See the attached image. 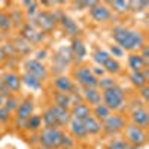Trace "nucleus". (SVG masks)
I'll return each instance as SVG.
<instances>
[{
  "label": "nucleus",
  "instance_id": "1",
  "mask_svg": "<svg viewBox=\"0 0 149 149\" xmlns=\"http://www.w3.org/2000/svg\"><path fill=\"white\" fill-rule=\"evenodd\" d=\"M112 39L115 45H118L121 49L125 52H139L140 49L148 43L146 36L143 31L136 30V29H128L124 26H118L112 29Z\"/></svg>",
  "mask_w": 149,
  "mask_h": 149
},
{
  "label": "nucleus",
  "instance_id": "2",
  "mask_svg": "<svg viewBox=\"0 0 149 149\" xmlns=\"http://www.w3.org/2000/svg\"><path fill=\"white\" fill-rule=\"evenodd\" d=\"M102 103L113 113H119L127 106V94L122 86L115 85L109 90L102 91Z\"/></svg>",
  "mask_w": 149,
  "mask_h": 149
},
{
  "label": "nucleus",
  "instance_id": "3",
  "mask_svg": "<svg viewBox=\"0 0 149 149\" xmlns=\"http://www.w3.org/2000/svg\"><path fill=\"white\" fill-rule=\"evenodd\" d=\"M58 22H60V14L52 9H40L33 21L34 26L45 34H49L55 29H58Z\"/></svg>",
  "mask_w": 149,
  "mask_h": 149
},
{
  "label": "nucleus",
  "instance_id": "4",
  "mask_svg": "<svg viewBox=\"0 0 149 149\" xmlns=\"http://www.w3.org/2000/svg\"><path fill=\"white\" fill-rule=\"evenodd\" d=\"M72 79L81 88H97V84H98V79L91 72V66L86 63L78 64L72 70Z\"/></svg>",
  "mask_w": 149,
  "mask_h": 149
},
{
  "label": "nucleus",
  "instance_id": "5",
  "mask_svg": "<svg viewBox=\"0 0 149 149\" xmlns=\"http://www.w3.org/2000/svg\"><path fill=\"white\" fill-rule=\"evenodd\" d=\"M34 109H36V104H34L33 95H26L22 100H19L18 109L14 113V118H15V122H17V128H19V131H24L26 121L34 113Z\"/></svg>",
  "mask_w": 149,
  "mask_h": 149
},
{
  "label": "nucleus",
  "instance_id": "6",
  "mask_svg": "<svg viewBox=\"0 0 149 149\" xmlns=\"http://www.w3.org/2000/svg\"><path fill=\"white\" fill-rule=\"evenodd\" d=\"M122 134H124L122 139L128 145L134 146V148L142 149L143 146L148 145V131L145 128L136 127V125H133V124H127L124 131H122Z\"/></svg>",
  "mask_w": 149,
  "mask_h": 149
},
{
  "label": "nucleus",
  "instance_id": "7",
  "mask_svg": "<svg viewBox=\"0 0 149 149\" xmlns=\"http://www.w3.org/2000/svg\"><path fill=\"white\" fill-rule=\"evenodd\" d=\"M63 133L64 131L61 128H42L37 133V145L49 149H58L61 146Z\"/></svg>",
  "mask_w": 149,
  "mask_h": 149
},
{
  "label": "nucleus",
  "instance_id": "8",
  "mask_svg": "<svg viewBox=\"0 0 149 149\" xmlns=\"http://www.w3.org/2000/svg\"><path fill=\"white\" fill-rule=\"evenodd\" d=\"M128 122H127L125 118H124V115H121V113H112L106 121L102 122V130H103L102 133L110 136V137H116L119 133L124 131V128H125Z\"/></svg>",
  "mask_w": 149,
  "mask_h": 149
},
{
  "label": "nucleus",
  "instance_id": "9",
  "mask_svg": "<svg viewBox=\"0 0 149 149\" xmlns=\"http://www.w3.org/2000/svg\"><path fill=\"white\" fill-rule=\"evenodd\" d=\"M22 69H24V73H29L42 82L49 78L48 67L43 63H40V61H37L36 58H26L22 63Z\"/></svg>",
  "mask_w": 149,
  "mask_h": 149
},
{
  "label": "nucleus",
  "instance_id": "10",
  "mask_svg": "<svg viewBox=\"0 0 149 149\" xmlns=\"http://www.w3.org/2000/svg\"><path fill=\"white\" fill-rule=\"evenodd\" d=\"M88 12H90L91 19L97 24H107V22H112L115 18V14L110 10V8L102 2H97L93 8L88 9Z\"/></svg>",
  "mask_w": 149,
  "mask_h": 149
},
{
  "label": "nucleus",
  "instance_id": "11",
  "mask_svg": "<svg viewBox=\"0 0 149 149\" xmlns=\"http://www.w3.org/2000/svg\"><path fill=\"white\" fill-rule=\"evenodd\" d=\"M19 31H21V37L26 42H29L30 45H42L45 42L46 34L43 31H40L33 22H26Z\"/></svg>",
  "mask_w": 149,
  "mask_h": 149
},
{
  "label": "nucleus",
  "instance_id": "12",
  "mask_svg": "<svg viewBox=\"0 0 149 149\" xmlns=\"http://www.w3.org/2000/svg\"><path fill=\"white\" fill-rule=\"evenodd\" d=\"M52 86L55 93H61V94H76L78 91L76 90L78 85L67 74H57L52 81Z\"/></svg>",
  "mask_w": 149,
  "mask_h": 149
},
{
  "label": "nucleus",
  "instance_id": "13",
  "mask_svg": "<svg viewBox=\"0 0 149 149\" xmlns=\"http://www.w3.org/2000/svg\"><path fill=\"white\" fill-rule=\"evenodd\" d=\"M0 78H2L3 84L9 88V91L12 94L18 95L21 93V86H22V82H21V74L14 72V70H8V72H3L0 74Z\"/></svg>",
  "mask_w": 149,
  "mask_h": 149
},
{
  "label": "nucleus",
  "instance_id": "14",
  "mask_svg": "<svg viewBox=\"0 0 149 149\" xmlns=\"http://www.w3.org/2000/svg\"><path fill=\"white\" fill-rule=\"evenodd\" d=\"M130 124L140 128H148L149 125V113L146 110V106H137L131 110L130 113Z\"/></svg>",
  "mask_w": 149,
  "mask_h": 149
},
{
  "label": "nucleus",
  "instance_id": "15",
  "mask_svg": "<svg viewBox=\"0 0 149 149\" xmlns=\"http://www.w3.org/2000/svg\"><path fill=\"white\" fill-rule=\"evenodd\" d=\"M58 27H61L66 34L72 36V39H74V37H79V34L82 33L79 24L74 21L73 18H70L69 15L66 14H60V22H58Z\"/></svg>",
  "mask_w": 149,
  "mask_h": 149
},
{
  "label": "nucleus",
  "instance_id": "16",
  "mask_svg": "<svg viewBox=\"0 0 149 149\" xmlns=\"http://www.w3.org/2000/svg\"><path fill=\"white\" fill-rule=\"evenodd\" d=\"M70 52H72V57H73L74 63H78V64L84 63L86 54H88V49H86V45H85V42L81 39V37H74V39H72Z\"/></svg>",
  "mask_w": 149,
  "mask_h": 149
},
{
  "label": "nucleus",
  "instance_id": "17",
  "mask_svg": "<svg viewBox=\"0 0 149 149\" xmlns=\"http://www.w3.org/2000/svg\"><path fill=\"white\" fill-rule=\"evenodd\" d=\"M81 98L85 104H88L90 107H94L102 103V91L98 88H82Z\"/></svg>",
  "mask_w": 149,
  "mask_h": 149
},
{
  "label": "nucleus",
  "instance_id": "18",
  "mask_svg": "<svg viewBox=\"0 0 149 149\" xmlns=\"http://www.w3.org/2000/svg\"><path fill=\"white\" fill-rule=\"evenodd\" d=\"M51 107L54 116L57 118L58 121V125L60 128H66L69 125V122L72 121V116H70V109H64V107H60V106H55V104H49Z\"/></svg>",
  "mask_w": 149,
  "mask_h": 149
},
{
  "label": "nucleus",
  "instance_id": "19",
  "mask_svg": "<svg viewBox=\"0 0 149 149\" xmlns=\"http://www.w3.org/2000/svg\"><path fill=\"white\" fill-rule=\"evenodd\" d=\"M70 116L72 119H76V121H85L88 116H91V107L85 104L84 102L76 103L70 107Z\"/></svg>",
  "mask_w": 149,
  "mask_h": 149
},
{
  "label": "nucleus",
  "instance_id": "20",
  "mask_svg": "<svg viewBox=\"0 0 149 149\" xmlns=\"http://www.w3.org/2000/svg\"><path fill=\"white\" fill-rule=\"evenodd\" d=\"M127 64H128V69L131 70V73L134 72H143L148 69V61L143 60L139 52H131L128 54L127 57Z\"/></svg>",
  "mask_w": 149,
  "mask_h": 149
},
{
  "label": "nucleus",
  "instance_id": "21",
  "mask_svg": "<svg viewBox=\"0 0 149 149\" xmlns=\"http://www.w3.org/2000/svg\"><path fill=\"white\" fill-rule=\"evenodd\" d=\"M78 95L76 94H61V93H54L52 94V104L60 106V107H64V109H70L73 104H76V100L74 97Z\"/></svg>",
  "mask_w": 149,
  "mask_h": 149
},
{
  "label": "nucleus",
  "instance_id": "22",
  "mask_svg": "<svg viewBox=\"0 0 149 149\" xmlns=\"http://www.w3.org/2000/svg\"><path fill=\"white\" fill-rule=\"evenodd\" d=\"M69 134L74 140H82V139H86L88 137V134H86V130L84 127V122L82 121H76V119H72L69 122Z\"/></svg>",
  "mask_w": 149,
  "mask_h": 149
},
{
  "label": "nucleus",
  "instance_id": "23",
  "mask_svg": "<svg viewBox=\"0 0 149 149\" xmlns=\"http://www.w3.org/2000/svg\"><path fill=\"white\" fill-rule=\"evenodd\" d=\"M130 82L134 88L142 90L145 86H148V69L143 70V72H134V73H130Z\"/></svg>",
  "mask_w": 149,
  "mask_h": 149
},
{
  "label": "nucleus",
  "instance_id": "24",
  "mask_svg": "<svg viewBox=\"0 0 149 149\" xmlns=\"http://www.w3.org/2000/svg\"><path fill=\"white\" fill-rule=\"evenodd\" d=\"M42 128H43V124H42V116L39 113H33L26 121V125H24V130L29 133H33V134H37Z\"/></svg>",
  "mask_w": 149,
  "mask_h": 149
},
{
  "label": "nucleus",
  "instance_id": "25",
  "mask_svg": "<svg viewBox=\"0 0 149 149\" xmlns=\"http://www.w3.org/2000/svg\"><path fill=\"white\" fill-rule=\"evenodd\" d=\"M14 30V24H12V18L9 15L8 9H0V36L2 34H9Z\"/></svg>",
  "mask_w": 149,
  "mask_h": 149
},
{
  "label": "nucleus",
  "instance_id": "26",
  "mask_svg": "<svg viewBox=\"0 0 149 149\" xmlns=\"http://www.w3.org/2000/svg\"><path fill=\"white\" fill-rule=\"evenodd\" d=\"M82 122H84V127H85L86 134H88V136H98V134H102V131H103L102 130V122H98L93 115L88 116Z\"/></svg>",
  "mask_w": 149,
  "mask_h": 149
},
{
  "label": "nucleus",
  "instance_id": "27",
  "mask_svg": "<svg viewBox=\"0 0 149 149\" xmlns=\"http://www.w3.org/2000/svg\"><path fill=\"white\" fill-rule=\"evenodd\" d=\"M9 15L12 18V24H14V29L21 30L24 27V24L27 22V18L24 15V10L21 8H14L9 10Z\"/></svg>",
  "mask_w": 149,
  "mask_h": 149
},
{
  "label": "nucleus",
  "instance_id": "28",
  "mask_svg": "<svg viewBox=\"0 0 149 149\" xmlns=\"http://www.w3.org/2000/svg\"><path fill=\"white\" fill-rule=\"evenodd\" d=\"M22 8V10H24V15H26V18H30L31 21H34V18H36V15L39 14V8H40V3L39 2H21L19 3Z\"/></svg>",
  "mask_w": 149,
  "mask_h": 149
},
{
  "label": "nucleus",
  "instance_id": "29",
  "mask_svg": "<svg viewBox=\"0 0 149 149\" xmlns=\"http://www.w3.org/2000/svg\"><path fill=\"white\" fill-rule=\"evenodd\" d=\"M42 124H43V128H60V125H58V121H57V118L54 116V113H52V110H51V107H45V110L42 112Z\"/></svg>",
  "mask_w": 149,
  "mask_h": 149
},
{
  "label": "nucleus",
  "instance_id": "30",
  "mask_svg": "<svg viewBox=\"0 0 149 149\" xmlns=\"http://www.w3.org/2000/svg\"><path fill=\"white\" fill-rule=\"evenodd\" d=\"M21 82L26 85L27 88H30L31 91H39V90L43 88V82L39 81L37 78H34V76H31V74H29V73L21 74Z\"/></svg>",
  "mask_w": 149,
  "mask_h": 149
},
{
  "label": "nucleus",
  "instance_id": "31",
  "mask_svg": "<svg viewBox=\"0 0 149 149\" xmlns=\"http://www.w3.org/2000/svg\"><path fill=\"white\" fill-rule=\"evenodd\" d=\"M103 69H104L106 74H109V76H113V78L124 72L122 64L119 63V60H115V58H112V57H110V60L107 61V63L103 66Z\"/></svg>",
  "mask_w": 149,
  "mask_h": 149
},
{
  "label": "nucleus",
  "instance_id": "32",
  "mask_svg": "<svg viewBox=\"0 0 149 149\" xmlns=\"http://www.w3.org/2000/svg\"><path fill=\"white\" fill-rule=\"evenodd\" d=\"M93 60H94L95 66H100V67H103V66L107 63V61L110 60V55H109V52L106 51V49L95 46V48L93 49Z\"/></svg>",
  "mask_w": 149,
  "mask_h": 149
},
{
  "label": "nucleus",
  "instance_id": "33",
  "mask_svg": "<svg viewBox=\"0 0 149 149\" xmlns=\"http://www.w3.org/2000/svg\"><path fill=\"white\" fill-rule=\"evenodd\" d=\"M110 10L113 12V14H119V15H127L130 12V5L128 2H125V0H115V2H107L106 3Z\"/></svg>",
  "mask_w": 149,
  "mask_h": 149
},
{
  "label": "nucleus",
  "instance_id": "34",
  "mask_svg": "<svg viewBox=\"0 0 149 149\" xmlns=\"http://www.w3.org/2000/svg\"><path fill=\"white\" fill-rule=\"evenodd\" d=\"M113 112H110L103 103H100V104H97V106H94V107H91V115L98 121V122H103V121H106Z\"/></svg>",
  "mask_w": 149,
  "mask_h": 149
},
{
  "label": "nucleus",
  "instance_id": "35",
  "mask_svg": "<svg viewBox=\"0 0 149 149\" xmlns=\"http://www.w3.org/2000/svg\"><path fill=\"white\" fill-rule=\"evenodd\" d=\"M115 85H118L116 79H115L113 76H109V74H106V76H103V78L98 79L97 88L100 90V91H104V90H109V88H112V86H115Z\"/></svg>",
  "mask_w": 149,
  "mask_h": 149
},
{
  "label": "nucleus",
  "instance_id": "36",
  "mask_svg": "<svg viewBox=\"0 0 149 149\" xmlns=\"http://www.w3.org/2000/svg\"><path fill=\"white\" fill-rule=\"evenodd\" d=\"M127 148H128V143L122 137H112L106 145V149H127Z\"/></svg>",
  "mask_w": 149,
  "mask_h": 149
},
{
  "label": "nucleus",
  "instance_id": "37",
  "mask_svg": "<svg viewBox=\"0 0 149 149\" xmlns=\"http://www.w3.org/2000/svg\"><path fill=\"white\" fill-rule=\"evenodd\" d=\"M18 104H19V98H18V95H10V97H8V98H5V107L10 112L12 115L17 112V109H18Z\"/></svg>",
  "mask_w": 149,
  "mask_h": 149
},
{
  "label": "nucleus",
  "instance_id": "38",
  "mask_svg": "<svg viewBox=\"0 0 149 149\" xmlns=\"http://www.w3.org/2000/svg\"><path fill=\"white\" fill-rule=\"evenodd\" d=\"M12 119H14V115H12V113H10V112H9L5 106L0 107V125H2L3 128H5V127H8V125H10Z\"/></svg>",
  "mask_w": 149,
  "mask_h": 149
},
{
  "label": "nucleus",
  "instance_id": "39",
  "mask_svg": "<svg viewBox=\"0 0 149 149\" xmlns=\"http://www.w3.org/2000/svg\"><path fill=\"white\" fill-rule=\"evenodd\" d=\"M130 5V12H134V14H139V12H143L149 8V2H142V0H137V2H128Z\"/></svg>",
  "mask_w": 149,
  "mask_h": 149
},
{
  "label": "nucleus",
  "instance_id": "40",
  "mask_svg": "<svg viewBox=\"0 0 149 149\" xmlns=\"http://www.w3.org/2000/svg\"><path fill=\"white\" fill-rule=\"evenodd\" d=\"M109 55L112 57V58H115V60H119V58H124L125 57V51L124 49H121L118 45H115V43H110L109 45Z\"/></svg>",
  "mask_w": 149,
  "mask_h": 149
},
{
  "label": "nucleus",
  "instance_id": "41",
  "mask_svg": "<svg viewBox=\"0 0 149 149\" xmlns=\"http://www.w3.org/2000/svg\"><path fill=\"white\" fill-rule=\"evenodd\" d=\"M61 146H64V148H74V146H76V140H74L69 133H63V137H61Z\"/></svg>",
  "mask_w": 149,
  "mask_h": 149
},
{
  "label": "nucleus",
  "instance_id": "42",
  "mask_svg": "<svg viewBox=\"0 0 149 149\" xmlns=\"http://www.w3.org/2000/svg\"><path fill=\"white\" fill-rule=\"evenodd\" d=\"M91 72H93V74H94V76H95L97 79H100V78L106 76L104 69H103V67H100V66H91Z\"/></svg>",
  "mask_w": 149,
  "mask_h": 149
},
{
  "label": "nucleus",
  "instance_id": "43",
  "mask_svg": "<svg viewBox=\"0 0 149 149\" xmlns=\"http://www.w3.org/2000/svg\"><path fill=\"white\" fill-rule=\"evenodd\" d=\"M139 95H140V98H142V103L146 106L148 98H149V86H145V88L139 90Z\"/></svg>",
  "mask_w": 149,
  "mask_h": 149
},
{
  "label": "nucleus",
  "instance_id": "44",
  "mask_svg": "<svg viewBox=\"0 0 149 149\" xmlns=\"http://www.w3.org/2000/svg\"><path fill=\"white\" fill-rule=\"evenodd\" d=\"M48 58V51H46V48H40L39 51L36 52V60L37 61H40V63H43V60Z\"/></svg>",
  "mask_w": 149,
  "mask_h": 149
},
{
  "label": "nucleus",
  "instance_id": "45",
  "mask_svg": "<svg viewBox=\"0 0 149 149\" xmlns=\"http://www.w3.org/2000/svg\"><path fill=\"white\" fill-rule=\"evenodd\" d=\"M139 55H140L143 60H146V61L149 60V45H148V43H146V45L140 49V51H139Z\"/></svg>",
  "mask_w": 149,
  "mask_h": 149
},
{
  "label": "nucleus",
  "instance_id": "46",
  "mask_svg": "<svg viewBox=\"0 0 149 149\" xmlns=\"http://www.w3.org/2000/svg\"><path fill=\"white\" fill-rule=\"evenodd\" d=\"M6 61H8V52H6L5 48L0 46V66H3Z\"/></svg>",
  "mask_w": 149,
  "mask_h": 149
},
{
  "label": "nucleus",
  "instance_id": "47",
  "mask_svg": "<svg viewBox=\"0 0 149 149\" xmlns=\"http://www.w3.org/2000/svg\"><path fill=\"white\" fill-rule=\"evenodd\" d=\"M3 104H5V97H3L2 94H0V107H2Z\"/></svg>",
  "mask_w": 149,
  "mask_h": 149
},
{
  "label": "nucleus",
  "instance_id": "48",
  "mask_svg": "<svg viewBox=\"0 0 149 149\" xmlns=\"http://www.w3.org/2000/svg\"><path fill=\"white\" fill-rule=\"evenodd\" d=\"M36 149H49V148H45V146H40V145H37Z\"/></svg>",
  "mask_w": 149,
  "mask_h": 149
},
{
  "label": "nucleus",
  "instance_id": "49",
  "mask_svg": "<svg viewBox=\"0 0 149 149\" xmlns=\"http://www.w3.org/2000/svg\"><path fill=\"white\" fill-rule=\"evenodd\" d=\"M2 136H3V127L0 125V137H2Z\"/></svg>",
  "mask_w": 149,
  "mask_h": 149
},
{
  "label": "nucleus",
  "instance_id": "50",
  "mask_svg": "<svg viewBox=\"0 0 149 149\" xmlns=\"http://www.w3.org/2000/svg\"><path fill=\"white\" fill-rule=\"evenodd\" d=\"M58 149H74V148H64V146H60Z\"/></svg>",
  "mask_w": 149,
  "mask_h": 149
},
{
  "label": "nucleus",
  "instance_id": "51",
  "mask_svg": "<svg viewBox=\"0 0 149 149\" xmlns=\"http://www.w3.org/2000/svg\"><path fill=\"white\" fill-rule=\"evenodd\" d=\"M127 149H139V148H134V146H131V145H128V148Z\"/></svg>",
  "mask_w": 149,
  "mask_h": 149
},
{
  "label": "nucleus",
  "instance_id": "52",
  "mask_svg": "<svg viewBox=\"0 0 149 149\" xmlns=\"http://www.w3.org/2000/svg\"><path fill=\"white\" fill-rule=\"evenodd\" d=\"M10 149H15V148H10Z\"/></svg>",
  "mask_w": 149,
  "mask_h": 149
}]
</instances>
